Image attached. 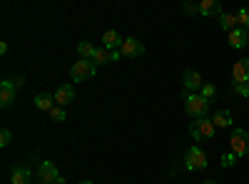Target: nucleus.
<instances>
[{
    "instance_id": "f257e3e1",
    "label": "nucleus",
    "mask_w": 249,
    "mask_h": 184,
    "mask_svg": "<svg viewBox=\"0 0 249 184\" xmlns=\"http://www.w3.org/2000/svg\"><path fill=\"white\" fill-rule=\"evenodd\" d=\"M182 100H184V110H187V115H190V117H195V119L212 117L210 115V100H204L199 92H184Z\"/></svg>"
},
{
    "instance_id": "f03ea898",
    "label": "nucleus",
    "mask_w": 249,
    "mask_h": 184,
    "mask_svg": "<svg viewBox=\"0 0 249 184\" xmlns=\"http://www.w3.org/2000/svg\"><path fill=\"white\" fill-rule=\"evenodd\" d=\"M207 165H210V159H207V154H204V150L202 147H190L187 150V154H184V167L190 169V172H202V169H207Z\"/></svg>"
},
{
    "instance_id": "7ed1b4c3",
    "label": "nucleus",
    "mask_w": 249,
    "mask_h": 184,
    "mask_svg": "<svg viewBox=\"0 0 249 184\" xmlns=\"http://www.w3.org/2000/svg\"><path fill=\"white\" fill-rule=\"evenodd\" d=\"M97 72V65L92 63V60H77V63L70 67V77L75 80V83H85V80L95 77Z\"/></svg>"
},
{
    "instance_id": "20e7f679",
    "label": "nucleus",
    "mask_w": 249,
    "mask_h": 184,
    "mask_svg": "<svg viewBox=\"0 0 249 184\" xmlns=\"http://www.w3.org/2000/svg\"><path fill=\"white\" fill-rule=\"evenodd\" d=\"M230 150L237 154V157H247L249 154V132L237 127L230 137Z\"/></svg>"
},
{
    "instance_id": "39448f33",
    "label": "nucleus",
    "mask_w": 249,
    "mask_h": 184,
    "mask_svg": "<svg viewBox=\"0 0 249 184\" xmlns=\"http://www.w3.org/2000/svg\"><path fill=\"white\" fill-rule=\"evenodd\" d=\"M37 179L43 182V184H55V182H65L60 177V169L53 165V162H40V167H37Z\"/></svg>"
},
{
    "instance_id": "423d86ee",
    "label": "nucleus",
    "mask_w": 249,
    "mask_h": 184,
    "mask_svg": "<svg viewBox=\"0 0 249 184\" xmlns=\"http://www.w3.org/2000/svg\"><path fill=\"white\" fill-rule=\"evenodd\" d=\"M249 83V57H242L232 67V85H244Z\"/></svg>"
},
{
    "instance_id": "0eeeda50",
    "label": "nucleus",
    "mask_w": 249,
    "mask_h": 184,
    "mask_svg": "<svg viewBox=\"0 0 249 184\" xmlns=\"http://www.w3.org/2000/svg\"><path fill=\"white\" fill-rule=\"evenodd\" d=\"M182 83H184V92H199L202 85H204V80L197 70H187L184 77H182Z\"/></svg>"
},
{
    "instance_id": "6e6552de",
    "label": "nucleus",
    "mask_w": 249,
    "mask_h": 184,
    "mask_svg": "<svg viewBox=\"0 0 249 184\" xmlns=\"http://www.w3.org/2000/svg\"><path fill=\"white\" fill-rule=\"evenodd\" d=\"M120 52H122V57H140L144 52V45L140 43V40H135V37H124Z\"/></svg>"
},
{
    "instance_id": "1a4fd4ad",
    "label": "nucleus",
    "mask_w": 249,
    "mask_h": 184,
    "mask_svg": "<svg viewBox=\"0 0 249 184\" xmlns=\"http://www.w3.org/2000/svg\"><path fill=\"white\" fill-rule=\"evenodd\" d=\"M72 102H75V90H72V85H60V87L55 90V105L68 107V105H72Z\"/></svg>"
},
{
    "instance_id": "9d476101",
    "label": "nucleus",
    "mask_w": 249,
    "mask_h": 184,
    "mask_svg": "<svg viewBox=\"0 0 249 184\" xmlns=\"http://www.w3.org/2000/svg\"><path fill=\"white\" fill-rule=\"evenodd\" d=\"M230 48L232 50H244L247 48V43H249V30H244V28H237V30H232L230 33Z\"/></svg>"
},
{
    "instance_id": "9b49d317",
    "label": "nucleus",
    "mask_w": 249,
    "mask_h": 184,
    "mask_svg": "<svg viewBox=\"0 0 249 184\" xmlns=\"http://www.w3.org/2000/svg\"><path fill=\"white\" fill-rule=\"evenodd\" d=\"M15 85H13V80H3L0 83V105L3 107H10L13 105V100H15Z\"/></svg>"
},
{
    "instance_id": "f8f14e48",
    "label": "nucleus",
    "mask_w": 249,
    "mask_h": 184,
    "mask_svg": "<svg viewBox=\"0 0 249 184\" xmlns=\"http://www.w3.org/2000/svg\"><path fill=\"white\" fill-rule=\"evenodd\" d=\"M199 15L219 17L222 15V3H219V0H199Z\"/></svg>"
},
{
    "instance_id": "ddd939ff",
    "label": "nucleus",
    "mask_w": 249,
    "mask_h": 184,
    "mask_svg": "<svg viewBox=\"0 0 249 184\" xmlns=\"http://www.w3.org/2000/svg\"><path fill=\"white\" fill-rule=\"evenodd\" d=\"M122 43H124V37L117 30H107L105 35H102V48H107V50H120Z\"/></svg>"
},
{
    "instance_id": "4468645a",
    "label": "nucleus",
    "mask_w": 249,
    "mask_h": 184,
    "mask_svg": "<svg viewBox=\"0 0 249 184\" xmlns=\"http://www.w3.org/2000/svg\"><path fill=\"white\" fill-rule=\"evenodd\" d=\"M35 107L50 112V110L55 107V95H50V92H40V95L35 97Z\"/></svg>"
},
{
    "instance_id": "2eb2a0df",
    "label": "nucleus",
    "mask_w": 249,
    "mask_h": 184,
    "mask_svg": "<svg viewBox=\"0 0 249 184\" xmlns=\"http://www.w3.org/2000/svg\"><path fill=\"white\" fill-rule=\"evenodd\" d=\"M212 122H214V127H232V112L230 110H217L212 115Z\"/></svg>"
},
{
    "instance_id": "dca6fc26",
    "label": "nucleus",
    "mask_w": 249,
    "mask_h": 184,
    "mask_svg": "<svg viewBox=\"0 0 249 184\" xmlns=\"http://www.w3.org/2000/svg\"><path fill=\"white\" fill-rule=\"evenodd\" d=\"M197 122V127H199V132H202V137L204 139H214V122H212V117H207V119H195Z\"/></svg>"
},
{
    "instance_id": "f3484780",
    "label": "nucleus",
    "mask_w": 249,
    "mask_h": 184,
    "mask_svg": "<svg viewBox=\"0 0 249 184\" xmlns=\"http://www.w3.org/2000/svg\"><path fill=\"white\" fill-rule=\"evenodd\" d=\"M33 174L28 167H13V184H33Z\"/></svg>"
},
{
    "instance_id": "a211bd4d",
    "label": "nucleus",
    "mask_w": 249,
    "mask_h": 184,
    "mask_svg": "<svg viewBox=\"0 0 249 184\" xmlns=\"http://www.w3.org/2000/svg\"><path fill=\"white\" fill-rule=\"evenodd\" d=\"M217 20H219V25H222V28H224L227 33H232V30H237V28H239V23H237V15L222 13V15H219Z\"/></svg>"
},
{
    "instance_id": "6ab92c4d",
    "label": "nucleus",
    "mask_w": 249,
    "mask_h": 184,
    "mask_svg": "<svg viewBox=\"0 0 249 184\" xmlns=\"http://www.w3.org/2000/svg\"><path fill=\"white\" fill-rule=\"evenodd\" d=\"M77 55H80V60H92V55H95V45L92 43H77Z\"/></svg>"
},
{
    "instance_id": "aec40b11",
    "label": "nucleus",
    "mask_w": 249,
    "mask_h": 184,
    "mask_svg": "<svg viewBox=\"0 0 249 184\" xmlns=\"http://www.w3.org/2000/svg\"><path fill=\"white\" fill-rule=\"evenodd\" d=\"M92 63L95 65H105V63H110V50L107 48H95V55H92Z\"/></svg>"
},
{
    "instance_id": "412c9836",
    "label": "nucleus",
    "mask_w": 249,
    "mask_h": 184,
    "mask_svg": "<svg viewBox=\"0 0 249 184\" xmlns=\"http://www.w3.org/2000/svg\"><path fill=\"white\" fill-rule=\"evenodd\" d=\"M50 119H55V122H65L68 115H65V110H62L60 105H55V107L50 110Z\"/></svg>"
},
{
    "instance_id": "4be33fe9",
    "label": "nucleus",
    "mask_w": 249,
    "mask_h": 184,
    "mask_svg": "<svg viewBox=\"0 0 249 184\" xmlns=\"http://www.w3.org/2000/svg\"><path fill=\"white\" fill-rule=\"evenodd\" d=\"M237 23H239V28L249 30V10H247V8H242V10L237 13Z\"/></svg>"
},
{
    "instance_id": "5701e85b",
    "label": "nucleus",
    "mask_w": 249,
    "mask_h": 184,
    "mask_svg": "<svg viewBox=\"0 0 249 184\" xmlns=\"http://www.w3.org/2000/svg\"><path fill=\"white\" fill-rule=\"evenodd\" d=\"M214 92H217V87H214L212 83H204V85H202V90H199V95H202L204 100H212V97H214Z\"/></svg>"
},
{
    "instance_id": "b1692460",
    "label": "nucleus",
    "mask_w": 249,
    "mask_h": 184,
    "mask_svg": "<svg viewBox=\"0 0 249 184\" xmlns=\"http://www.w3.org/2000/svg\"><path fill=\"white\" fill-rule=\"evenodd\" d=\"M234 162H237V154H234V152H227V154L222 157V167H232Z\"/></svg>"
},
{
    "instance_id": "393cba45",
    "label": "nucleus",
    "mask_w": 249,
    "mask_h": 184,
    "mask_svg": "<svg viewBox=\"0 0 249 184\" xmlns=\"http://www.w3.org/2000/svg\"><path fill=\"white\" fill-rule=\"evenodd\" d=\"M232 90H234L239 97H249V83H244V85H232Z\"/></svg>"
},
{
    "instance_id": "a878e982",
    "label": "nucleus",
    "mask_w": 249,
    "mask_h": 184,
    "mask_svg": "<svg viewBox=\"0 0 249 184\" xmlns=\"http://www.w3.org/2000/svg\"><path fill=\"white\" fill-rule=\"evenodd\" d=\"M10 142H13V132H10V130H3V132H0V145L8 147Z\"/></svg>"
},
{
    "instance_id": "bb28decb",
    "label": "nucleus",
    "mask_w": 249,
    "mask_h": 184,
    "mask_svg": "<svg viewBox=\"0 0 249 184\" xmlns=\"http://www.w3.org/2000/svg\"><path fill=\"white\" fill-rule=\"evenodd\" d=\"M190 134L195 137V142H202V139H204L202 132H199V127H197V122H192V125H190Z\"/></svg>"
},
{
    "instance_id": "cd10ccee",
    "label": "nucleus",
    "mask_w": 249,
    "mask_h": 184,
    "mask_svg": "<svg viewBox=\"0 0 249 184\" xmlns=\"http://www.w3.org/2000/svg\"><path fill=\"white\" fill-rule=\"evenodd\" d=\"M182 10H184V13H190V15H197V13H199V3H197V5L184 3V5H182Z\"/></svg>"
},
{
    "instance_id": "c85d7f7f",
    "label": "nucleus",
    "mask_w": 249,
    "mask_h": 184,
    "mask_svg": "<svg viewBox=\"0 0 249 184\" xmlns=\"http://www.w3.org/2000/svg\"><path fill=\"white\" fill-rule=\"evenodd\" d=\"M120 57H122V52H120V50H110V63H117Z\"/></svg>"
},
{
    "instance_id": "c756f323",
    "label": "nucleus",
    "mask_w": 249,
    "mask_h": 184,
    "mask_svg": "<svg viewBox=\"0 0 249 184\" xmlns=\"http://www.w3.org/2000/svg\"><path fill=\"white\" fill-rule=\"evenodd\" d=\"M23 83H25L23 77H15V80H13V85H15V87H23Z\"/></svg>"
},
{
    "instance_id": "7c9ffc66",
    "label": "nucleus",
    "mask_w": 249,
    "mask_h": 184,
    "mask_svg": "<svg viewBox=\"0 0 249 184\" xmlns=\"http://www.w3.org/2000/svg\"><path fill=\"white\" fill-rule=\"evenodd\" d=\"M77 184H92L90 179H82V182H77Z\"/></svg>"
},
{
    "instance_id": "2f4dec72",
    "label": "nucleus",
    "mask_w": 249,
    "mask_h": 184,
    "mask_svg": "<svg viewBox=\"0 0 249 184\" xmlns=\"http://www.w3.org/2000/svg\"><path fill=\"white\" fill-rule=\"evenodd\" d=\"M202 184H217L214 179H207V182H202Z\"/></svg>"
},
{
    "instance_id": "473e14b6",
    "label": "nucleus",
    "mask_w": 249,
    "mask_h": 184,
    "mask_svg": "<svg viewBox=\"0 0 249 184\" xmlns=\"http://www.w3.org/2000/svg\"><path fill=\"white\" fill-rule=\"evenodd\" d=\"M55 184H65V182H55Z\"/></svg>"
}]
</instances>
